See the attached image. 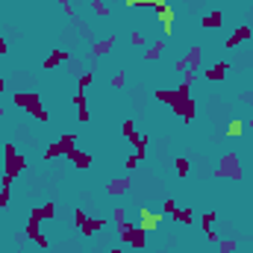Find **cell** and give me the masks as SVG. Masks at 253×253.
Here are the masks:
<instances>
[{
  "instance_id": "cell-1",
  "label": "cell",
  "mask_w": 253,
  "mask_h": 253,
  "mask_svg": "<svg viewBox=\"0 0 253 253\" xmlns=\"http://www.w3.org/2000/svg\"><path fill=\"white\" fill-rule=\"evenodd\" d=\"M24 171H27V159H24V153L18 150V144L6 141V144H3V177H0V189H9Z\"/></svg>"
},
{
  "instance_id": "cell-2",
  "label": "cell",
  "mask_w": 253,
  "mask_h": 253,
  "mask_svg": "<svg viewBox=\"0 0 253 253\" xmlns=\"http://www.w3.org/2000/svg\"><path fill=\"white\" fill-rule=\"evenodd\" d=\"M118 238H121L124 244L136 247V250H144V244H147V233H144L141 227H133L130 221H121V224H118Z\"/></svg>"
},
{
  "instance_id": "cell-3",
  "label": "cell",
  "mask_w": 253,
  "mask_h": 253,
  "mask_svg": "<svg viewBox=\"0 0 253 253\" xmlns=\"http://www.w3.org/2000/svg\"><path fill=\"white\" fill-rule=\"evenodd\" d=\"M215 177L221 180H244V171H241V162H238V153H227L221 162H218V168H215Z\"/></svg>"
},
{
  "instance_id": "cell-4",
  "label": "cell",
  "mask_w": 253,
  "mask_h": 253,
  "mask_svg": "<svg viewBox=\"0 0 253 253\" xmlns=\"http://www.w3.org/2000/svg\"><path fill=\"white\" fill-rule=\"evenodd\" d=\"M12 103H15L18 109H24L27 115H36V112L41 109V97H39L36 92H15V95H12Z\"/></svg>"
},
{
  "instance_id": "cell-5",
  "label": "cell",
  "mask_w": 253,
  "mask_h": 253,
  "mask_svg": "<svg viewBox=\"0 0 253 253\" xmlns=\"http://www.w3.org/2000/svg\"><path fill=\"white\" fill-rule=\"evenodd\" d=\"M171 109H174V112H177L186 124H192V121H195V115H197V100H192V97H180Z\"/></svg>"
},
{
  "instance_id": "cell-6",
  "label": "cell",
  "mask_w": 253,
  "mask_h": 253,
  "mask_svg": "<svg viewBox=\"0 0 253 253\" xmlns=\"http://www.w3.org/2000/svg\"><path fill=\"white\" fill-rule=\"evenodd\" d=\"M24 235H27L30 241H36V244H39L41 250H47V247H50L47 235L41 233V221H36V218H30V221H27V230H24Z\"/></svg>"
},
{
  "instance_id": "cell-7",
  "label": "cell",
  "mask_w": 253,
  "mask_h": 253,
  "mask_svg": "<svg viewBox=\"0 0 253 253\" xmlns=\"http://www.w3.org/2000/svg\"><path fill=\"white\" fill-rule=\"evenodd\" d=\"M156 18H159V24H162V33L165 36H174V9L171 6H156Z\"/></svg>"
},
{
  "instance_id": "cell-8",
  "label": "cell",
  "mask_w": 253,
  "mask_h": 253,
  "mask_svg": "<svg viewBox=\"0 0 253 253\" xmlns=\"http://www.w3.org/2000/svg\"><path fill=\"white\" fill-rule=\"evenodd\" d=\"M71 59H74V56H71L68 50H59V47H56V50L41 62V68H44V71H53V68H59V65H68Z\"/></svg>"
},
{
  "instance_id": "cell-9",
  "label": "cell",
  "mask_w": 253,
  "mask_h": 253,
  "mask_svg": "<svg viewBox=\"0 0 253 253\" xmlns=\"http://www.w3.org/2000/svg\"><path fill=\"white\" fill-rule=\"evenodd\" d=\"M133 186V180L124 174V177H115V180H109L106 183V195L109 197H121V195H127V189Z\"/></svg>"
},
{
  "instance_id": "cell-10",
  "label": "cell",
  "mask_w": 253,
  "mask_h": 253,
  "mask_svg": "<svg viewBox=\"0 0 253 253\" xmlns=\"http://www.w3.org/2000/svg\"><path fill=\"white\" fill-rule=\"evenodd\" d=\"M65 156H68V159H71V162H74V165L79 168V171H89V168H92V162H95V159H92V153H86V150H79V147L68 150Z\"/></svg>"
},
{
  "instance_id": "cell-11",
  "label": "cell",
  "mask_w": 253,
  "mask_h": 253,
  "mask_svg": "<svg viewBox=\"0 0 253 253\" xmlns=\"http://www.w3.org/2000/svg\"><path fill=\"white\" fill-rule=\"evenodd\" d=\"M250 36H253V30H250L247 24H241V27H235V30H233V36L224 41V47H227V50H233V47H238L241 41H247Z\"/></svg>"
},
{
  "instance_id": "cell-12",
  "label": "cell",
  "mask_w": 253,
  "mask_h": 253,
  "mask_svg": "<svg viewBox=\"0 0 253 253\" xmlns=\"http://www.w3.org/2000/svg\"><path fill=\"white\" fill-rule=\"evenodd\" d=\"M159 221H162V212H150L147 206H141V224H138V227H141L144 233H153V230L159 227Z\"/></svg>"
},
{
  "instance_id": "cell-13",
  "label": "cell",
  "mask_w": 253,
  "mask_h": 253,
  "mask_svg": "<svg viewBox=\"0 0 253 253\" xmlns=\"http://www.w3.org/2000/svg\"><path fill=\"white\" fill-rule=\"evenodd\" d=\"M103 224H106V221H100V218H92V215H89L86 221H82L79 233H82V235H86V238H92L95 233H100V230H103Z\"/></svg>"
},
{
  "instance_id": "cell-14",
  "label": "cell",
  "mask_w": 253,
  "mask_h": 253,
  "mask_svg": "<svg viewBox=\"0 0 253 253\" xmlns=\"http://www.w3.org/2000/svg\"><path fill=\"white\" fill-rule=\"evenodd\" d=\"M74 103H77L79 121H82V124H89V118H92V115H89V100H86V95H82V92H77V95H74Z\"/></svg>"
},
{
  "instance_id": "cell-15",
  "label": "cell",
  "mask_w": 253,
  "mask_h": 253,
  "mask_svg": "<svg viewBox=\"0 0 253 253\" xmlns=\"http://www.w3.org/2000/svg\"><path fill=\"white\" fill-rule=\"evenodd\" d=\"M153 97H156V100H162V103H168V106H174V103L180 100L177 89H174V92H171V89H156V92H153Z\"/></svg>"
},
{
  "instance_id": "cell-16",
  "label": "cell",
  "mask_w": 253,
  "mask_h": 253,
  "mask_svg": "<svg viewBox=\"0 0 253 253\" xmlns=\"http://www.w3.org/2000/svg\"><path fill=\"white\" fill-rule=\"evenodd\" d=\"M121 133H124V138H127V141H133V144H138V138H141V136H138V130H136V121H130V118L121 124Z\"/></svg>"
},
{
  "instance_id": "cell-17",
  "label": "cell",
  "mask_w": 253,
  "mask_h": 253,
  "mask_svg": "<svg viewBox=\"0 0 253 253\" xmlns=\"http://www.w3.org/2000/svg\"><path fill=\"white\" fill-rule=\"evenodd\" d=\"M200 24H203V30H215V27H221V24H224V15H221V9L209 12V15H206Z\"/></svg>"
},
{
  "instance_id": "cell-18",
  "label": "cell",
  "mask_w": 253,
  "mask_h": 253,
  "mask_svg": "<svg viewBox=\"0 0 253 253\" xmlns=\"http://www.w3.org/2000/svg\"><path fill=\"white\" fill-rule=\"evenodd\" d=\"M112 47H115V36H106L103 41H95V47H92V50H95V56H106Z\"/></svg>"
},
{
  "instance_id": "cell-19",
  "label": "cell",
  "mask_w": 253,
  "mask_h": 253,
  "mask_svg": "<svg viewBox=\"0 0 253 253\" xmlns=\"http://www.w3.org/2000/svg\"><path fill=\"white\" fill-rule=\"evenodd\" d=\"M162 53H165V41H153V44H147V50H144V59H147V62H156Z\"/></svg>"
},
{
  "instance_id": "cell-20",
  "label": "cell",
  "mask_w": 253,
  "mask_h": 253,
  "mask_svg": "<svg viewBox=\"0 0 253 253\" xmlns=\"http://www.w3.org/2000/svg\"><path fill=\"white\" fill-rule=\"evenodd\" d=\"M227 71H230V62H218V65H212V68L206 71V79H224Z\"/></svg>"
},
{
  "instance_id": "cell-21",
  "label": "cell",
  "mask_w": 253,
  "mask_h": 253,
  "mask_svg": "<svg viewBox=\"0 0 253 253\" xmlns=\"http://www.w3.org/2000/svg\"><path fill=\"white\" fill-rule=\"evenodd\" d=\"M241 136H244V121L241 118H233L227 124V138H241Z\"/></svg>"
},
{
  "instance_id": "cell-22",
  "label": "cell",
  "mask_w": 253,
  "mask_h": 253,
  "mask_svg": "<svg viewBox=\"0 0 253 253\" xmlns=\"http://www.w3.org/2000/svg\"><path fill=\"white\" fill-rule=\"evenodd\" d=\"M200 59H203V50H200V44H195V47H189V56H186V62H189V68H192V71H197V65H200Z\"/></svg>"
},
{
  "instance_id": "cell-23",
  "label": "cell",
  "mask_w": 253,
  "mask_h": 253,
  "mask_svg": "<svg viewBox=\"0 0 253 253\" xmlns=\"http://www.w3.org/2000/svg\"><path fill=\"white\" fill-rule=\"evenodd\" d=\"M59 156H65V153H62V147H59V141H50L41 159H44V162H53V159H59Z\"/></svg>"
},
{
  "instance_id": "cell-24",
  "label": "cell",
  "mask_w": 253,
  "mask_h": 253,
  "mask_svg": "<svg viewBox=\"0 0 253 253\" xmlns=\"http://www.w3.org/2000/svg\"><path fill=\"white\" fill-rule=\"evenodd\" d=\"M56 141H59L62 153H68V150H74V147H77V136H74V133H65V136H62V138H56Z\"/></svg>"
},
{
  "instance_id": "cell-25",
  "label": "cell",
  "mask_w": 253,
  "mask_h": 253,
  "mask_svg": "<svg viewBox=\"0 0 253 253\" xmlns=\"http://www.w3.org/2000/svg\"><path fill=\"white\" fill-rule=\"evenodd\" d=\"M162 215H174V221H177L180 209H177V203H174L171 197H165V203H162Z\"/></svg>"
},
{
  "instance_id": "cell-26",
  "label": "cell",
  "mask_w": 253,
  "mask_h": 253,
  "mask_svg": "<svg viewBox=\"0 0 253 253\" xmlns=\"http://www.w3.org/2000/svg\"><path fill=\"white\" fill-rule=\"evenodd\" d=\"M41 218H44V221H53V218H56V200H47V203L41 206Z\"/></svg>"
},
{
  "instance_id": "cell-27",
  "label": "cell",
  "mask_w": 253,
  "mask_h": 253,
  "mask_svg": "<svg viewBox=\"0 0 253 253\" xmlns=\"http://www.w3.org/2000/svg\"><path fill=\"white\" fill-rule=\"evenodd\" d=\"M92 9H95L97 18H109V6L103 3V0H92Z\"/></svg>"
},
{
  "instance_id": "cell-28",
  "label": "cell",
  "mask_w": 253,
  "mask_h": 253,
  "mask_svg": "<svg viewBox=\"0 0 253 253\" xmlns=\"http://www.w3.org/2000/svg\"><path fill=\"white\" fill-rule=\"evenodd\" d=\"M77 82H79V92H86V89L92 86V82H95V74H92V71H86V74H79V79H77Z\"/></svg>"
},
{
  "instance_id": "cell-29",
  "label": "cell",
  "mask_w": 253,
  "mask_h": 253,
  "mask_svg": "<svg viewBox=\"0 0 253 253\" xmlns=\"http://www.w3.org/2000/svg\"><path fill=\"white\" fill-rule=\"evenodd\" d=\"M174 165H177V177H189V168H192V165H189V159H186V156H180Z\"/></svg>"
},
{
  "instance_id": "cell-30",
  "label": "cell",
  "mask_w": 253,
  "mask_h": 253,
  "mask_svg": "<svg viewBox=\"0 0 253 253\" xmlns=\"http://www.w3.org/2000/svg\"><path fill=\"white\" fill-rule=\"evenodd\" d=\"M177 221L189 227V224H195V212H192V209H180V215H177Z\"/></svg>"
},
{
  "instance_id": "cell-31",
  "label": "cell",
  "mask_w": 253,
  "mask_h": 253,
  "mask_svg": "<svg viewBox=\"0 0 253 253\" xmlns=\"http://www.w3.org/2000/svg\"><path fill=\"white\" fill-rule=\"evenodd\" d=\"M218 247H221V253H235V241H230V238H218Z\"/></svg>"
},
{
  "instance_id": "cell-32",
  "label": "cell",
  "mask_w": 253,
  "mask_h": 253,
  "mask_svg": "<svg viewBox=\"0 0 253 253\" xmlns=\"http://www.w3.org/2000/svg\"><path fill=\"white\" fill-rule=\"evenodd\" d=\"M212 221H215V212H203V218H200L203 233H209V230H212Z\"/></svg>"
},
{
  "instance_id": "cell-33",
  "label": "cell",
  "mask_w": 253,
  "mask_h": 253,
  "mask_svg": "<svg viewBox=\"0 0 253 253\" xmlns=\"http://www.w3.org/2000/svg\"><path fill=\"white\" fill-rule=\"evenodd\" d=\"M127 9H136V6H153V0H124Z\"/></svg>"
},
{
  "instance_id": "cell-34",
  "label": "cell",
  "mask_w": 253,
  "mask_h": 253,
  "mask_svg": "<svg viewBox=\"0 0 253 253\" xmlns=\"http://www.w3.org/2000/svg\"><path fill=\"white\" fill-rule=\"evenodd\" d=\"M124 82H127V77H124V71H118L112 77V89H124Z\"/></svg>"
},
{
  "instance_id": "cell-35",
  "label": "cell",
  "mask_w": 253,
  "mask_h": 253,
  "mask_svg": "<svg viewBox=\"0 0 253 253\" xmlns=\"http://www.w3.org/2000/svg\"><path fill=\"white\" fill-rule=\"evenodd\" d=\"M59 3H62V12H65L68 18H77V9L71 6V0H59Z\"/></svg>"
},
{
  "instance_id": "cell-36",
  "label": "cell",
  "mask_w": 253,
  "mask_h": 253,
  "mask_svg": "<svg viewBox=\"0 0 253 253\" xmlns=\"http://www.w3.org/2000/svg\"><path fill=\"white\" fill-rule=\"evenodd\" d=\"M86 218H89V215L82 212V209H74V227H77V230L82 227V221H86Z\"/></svg>"
},
{
  "instance_id": "cell-37",
  "label": "cell",
  "mask_w": 253,
  "mask_h": 253,
  "mask_svg": "<svg viewBox=\"0 0 253 253\" xmlns=\"http://www.w3.org/2000/svg\"><path fill=\"white\" fill-rule=\"evenodd\" d=\"M9 206V189H0V209Z\"/></svg>"
},
{
  "instance_id": "cell-38",
  "label": "cell",
  "mask_w": 253,
  "mask_h": 253,
  "mask_svg": "<svg viewBox=\"0 0 253 253\" xmlns=\"http://www.w3.org/2000/svg\"><path fill=\"white\" fill-rule=\"evenodd\" d=\"M174 71L186 74V71H192V68H189V62H186V59H177V62H174Z\"/></svg>"
},
{
  "instance_id": "cell-39",
  "label": "cell",
  "mask_w": 253,
  "mask_h": 253,
  "mask_svg": "<svg viewBox=\"0 0 253 253\" xmlns=\"http://www.w3.org/2000/svg\"><path fill=\"white\" fill-rule=\"evenodd\" d=\"M33 118H36V121H41V124H47V121H50V115H47V109H39V112H36Z\"/></svg>"
},
{
  "instance_id": "cell-40",
  "label": "cell",
  "mask_w": 253,
  "mask_h": 253,
  "mask_svg": "<svg viewBox=\"0 0 253 253\" xmlns=\"http://www.w3.org/2000/svg\"><path fill=\"white\" fill-rule=\"evenodd\" d=\"M130 41H133L136 47H141V44H144V36H141V33H133V36H130Z\"/></svg>"
},
{
  "instance_id": "cell-41",
  "label": "cell",
  "mask_w": 253,
  "mask_h": 253,
  "mask_svg": "<svg viewBox=\"0 0 253 253\" xmlns=\"http://www.w3.org/2000/svg\"><path fill=\"white\" fill-rule=\"evenodd\" d=\"M136 165H138V159H136V156H127V171H133Z\"/></svg>"
},
{
  "instance_id": "cell-42",
  "label": "cell",
  "mask_w": 253,
  "mask_h": 253,
  "mask_svg": "<svg viewBox=\"0 0 253 253\" xmlns=\"http://www.w3.org/2000/svg\"><path fill=\"white\" fill-rule=\"evenodd\" d=\"M124 218H127V215H124V209H121V206H118V209H115V224H121V221H124Z\"/></svg>"
},
{
  "instance_id": "cell-43",
  "label": "cell",
  "mask_w": 253,
  "mask_h": 253,
  "mask_svg": "<svg viewBox=\"0 0 253 253\" xmlns=\"http://www.w3.org/2000/svg\"><path fill=\"white\" fill-rule=\"evenodd\" d=\"M6 50H9V41H6V39H0V56H3Z\"/></svg>"
},
{
  "instance_id": "cell-44",
  "label": "cell",
  "mask_w": 253,
  "mask_h": 253,
  "mask_svg": "<svg viewBox=\"0 0 253 253\" xmlns=\"http://www.w3.org/2000/svg\"><path fill=\"white\" fill-rule=\"evenodd\" d=\"M0 130H3V106H0Z\"/></svg>"
},
{
  "instance_id": "cell-45",
  "label": "cell",
  "mask_w": 253,
  "mask_h": 253,
  "mask_svg": "<svg viewBox=\"0 0 253 253\" xmlns=\"http://www.w3.org/2000/svg\"><path fill=\"white\" fill-rule=\"evenodd\" d=\"M106 253H124V250H121V247H112V250H106Z\"/></svg>"
},
{
  "instance_id": "cell-46",
  "label": "cell",
  "mask_w": 253,
  "mask_h": 253,
  "mask_svg": "<svg viewBox=\"0 0 253 253\" xmlns=\"http://www.w3.org/2000/svg\"><path fill=\"white\" fill-rule=\"evenodd\" d=\"M6 89V79H0V92H3Z\"/></svg>"
},
{
  "instance_id": "cell-47",
  "label": "cell",
  "mask_w": 253,
  "mask_h": 253,
  "mask_svg": "<svg viewBox=\"0 0 253 253\" xmlns=\"http://www.w3.org/2000/svg\"><path fill=\"white\" fill-rule=\"evenodd\" d=\"M247 127H250V130H253V121H247Z\"/></svg>"
},
{
  "instance_id": "cell-48",
  "label": "cell",
  "mask_w": 253,
  "mask_h": 253,
  "mask_svg": "<svg viewBox=\"0 0 253 253\" xmlns=\"http://www.w3.org/2000/svg\"><path fill=\"white\" fill-rule=\"evenodd\" d=\"M0 253H3V250H0Z\"/></svg>"
}]
</instances>
